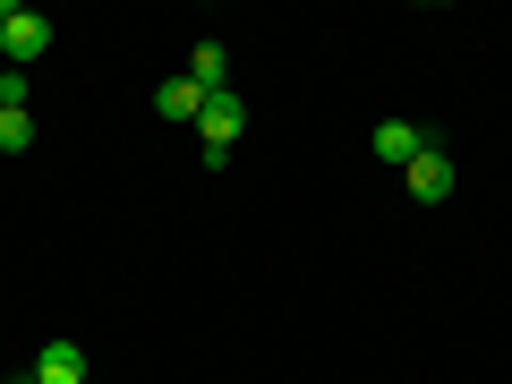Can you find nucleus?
Instances as JSON below:
<instances>
[{
    "instance_id": "1",
    "label": "nucleus",
    "mask_w": 512,
    "mask_h": 384,
    "mask_svg": "<svg viewBox=\"0 0 512 384\" xmlns=\"http://www.w3.org/2000/svg\"><path fill=\"white\" fill-rule=\"evenodd\" d=\"M0 52H9V69H35V60L52 52V18H35V9H18V0H0Z\"/></svg>"
},
{
    "instance_id": "2",
    "label": "nucleus",
    "mask_w": 512,
    "mask_h": 384,
    "mask_svg": "<svg viewBox=\"0 0 512 384\" xmlns=\"http://www.w3.org/2000/svg\"><path fill=\"white\" fill-rule=\"evenodd\" d=\"M239 128H248V103H239V94H205V111H197L205 163H231V146H239Z\"/></svg>"
},
{
    "instance_id": "3",
    "label": "nucleus",
    "mask_w": 512,
    "mask_h": 384,
    "mask_svg": "<svg viewBox=\"0 0 512 384\" xmlns=\"http://www.w3.org/2000/svg\"><path fill=\"white\" fill-rule=\"evenodd\" d=\"M410 197H419V205H444V197H453V154H444L436 137H427L419 163H410Z\"/></svg>"
},
{
    "instance_id": "4",
    "label": "nucleus",
    "mask_w": 512,
    "mask_h": 384,
    "mask_svg": "<svg viewBox=\"0 0 512 384\" xmlns=\"http://www.w3.org/2000/svg\"><path fill=\"white\" fill-rule=\"evenodd\" d=\"M26 376H35V384H86V350H77V342H43V359L26 367Z\"/></svg>"
},
{
    "instance_id": "5",
    "label": "nucleus",
    "mask_w": 512,
    "mask_h": 384,
    "mask_svg": "<svg viewBox=\"0 0 512 384\" xmlns=\"http://www.w3.org/2000/svg\"><path fill=\"white\" fill-rule=\"evenodd\" d=\"M188 86L231 94V52H222V43H197V52H188Z\"/></svg>"
},
{
    "instance_id": "6",
    "label": "nucleus",
    "mask_w": 512,
    "mask_h": 384,
    "mask_svg": "<svg viewBox=\"0 0 512 384\" xmlns=\"http://www.w3.org/2000/svg\"><path fill=\"white\" fill-rule=\"evenodd\" d=\"M154 111H163V120H197V111H205V86H188V69L163 77V86H154Z\"/></svg>"
},
{
    "instance_id": "7",
    "label": "nucleus",
    "mask_w": 512,
    "mask_h": 384,
    "mask_svg": "<svg viewBox=\"0 0 512 384\" xmlns=\"http://www.w3.org/2000/svg\"><path fill=\"white\" fill-rule=\"evenodd\" d=\"M419 146H427V128H410V120H384L376 128V154H384V163H402V171L419 163Z\"/></svg>"
},
{
    "instance_id": "8",
    "label": "nucleus",
    "mask_w": 512,
    "mask_h": 384,
    "mask_svg": "<svg viewBox=\"0 0 512 384\" xmlns=\"http://www.w3.org/2000/svg\"><path fill=\"white\" fill-rule=\"evenodd\" d=\"M35 146V111H0V154H26Z\"/></svg>"
},
{
    "instance_id": "9",
    "label": "nucleus",
    "mask_w": 512,
    "mask_h": 384,
    "mask_svg": "<svg viewBox=\"0 0 512 384\" xmlns=\"http://www.w3.org/2000/svg\"><path fill=\"white\" fill-rule=\"evenodd\" d=\"M26 94H35V86H26V69H0V111H26Z\"/></svg>"
},
{
    "instance_id": "10",
    "label": "nucleus",
    "mask_w": 512,
    "mask_h": 384,
    "mask_svg": "<svg viewBox=\"0 0 512 384\" xmlns=\"http://www.w3.org/2000/svg\"><path fill=\"white\" fill-rule=\"evenodd\" d=\"M9 384H35V376H9Z\"/></svg>"
}]
</instances>
